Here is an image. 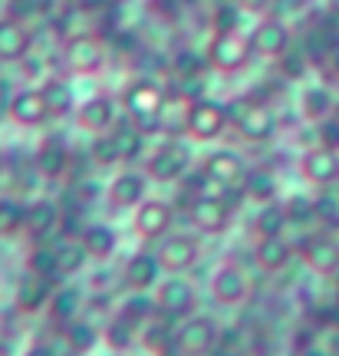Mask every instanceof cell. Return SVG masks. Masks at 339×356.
<instances>
[{
  "label": "cell",
  "instance_id": "29",
  "mask_svg": "<svg viewBox=\"0 0 339 356\" xmlns=\"http://www.w3.org/2000/svg\"><path fill=\"white\" fill-rule=\"evenodd\" d=\"M79 307H83V291L73 287V284H63V287L53 291V300L47 307V314H50L53 323H69V320L79 317Z\"/></svg>",
  "mask_w": 339,
  "mask_h": 356
},
{
  "label": "cell",
  "instance_id": "30",
  "mask_svg": "<svg viewBox=\"0 0 339 356\" xmlns=\"http://www.w3.org/2000/svg\"><path fill=\"white\" fill-rule=\"evenodd\" d=\"M43 99L50 109V119H66L69 113H76V92L66 79H47L43 83Z\"/></svg>",
  "mask_w": 339,
  "mask_h": 356
},
{
  "label": "cell",
  "instance_id": "53",
  "mask_svg": "<svg viewBox=\"0 0 339 356\" xmlns=\"http://www.w3.org/2000/svg\"><path fill=\"white\" fill-rule=\"evenodd\" d=\"M270 0H240V7H247V10H264Z\"/></svg>",
  "mask_w": 339,
  "mask_h": 356
},
{
  "label": "cell",
  "instance_id": "2",
  "mask_svg": "<svg viewBox=\"0 0 339 356\" xmlns=\"http://www.w3.org/2000/svg\"><path fill=\"white\" fill-rule=\"evenodd\" d=\"M221 346V330L211 317H185L178 320L172 353L175 356H208Z\"/></svg>",
  "mask_w": 339,
  "mask_h": 356
},
{
  "label": "cell",
  "instance_id": "50",
  "mask_svg": "<svg viewBox=\"0 0 339 356\" xmlns=\"http://www.w3.org/2000/svg\"><path fill=\"white\" fill-rule=\"evenodd\" d=\"M20 63H24V73H26V76H33V79H37L40 73H43V63H40V56H30V53H26L24 60H20Z\"/></svg>",
  "mask_w": 339,
  "mask_h": 356
},
{
  "label": "cell",
  "instance_id": "52",
  "mask_svg": "<svg viewBox=\"0 0 339 356\" xmlns=\"http://www.w3.org/2000/svg\"><path fill=\"white\" fill-rule=\"evenodd\" d=\"M300 356H336V350H329V346H323V343H306L300 350Z\"/></svg>",
  "mask_w": 339,
  "mask_h": 356
},
{
  "label": "cell",
  "instance_id": "8",
  "mask_svg": "<svg viewBox=\"0 0 339 356\" xmlns=\"http://www.w3.org/2000/svg\"><path fill=\"white\" fill-rule=\"evenodd\" d=\"M208 66H214L217 73H238L247 66L251 60V43L240 37V33H214L211 43H208Z\"/></svg>",
  "mask_w": 339,
  "mask_h": 356
},
{
  "label": "cell",
  "instance_id": "10",
  "mask_svg": "<svg viewBox=\"0 0 339 356\" xmlns=\"http://www.w3.org/2000/svg\"><path fill=\"white\" fill-rule=\"evenodd\" d=\"M231 208L224 204L221 195H198L188 202V221L198 234H224L231 228Z\"/></svg>",
  "mask_w": 339,
  "mask_h": 356
},
{
  "label": "cell",
  "instance_id": "45",
  "mask_svg": "<svg viewBox=\"0 0 339 356\" xmlns=\"http://www.w3.org/2000/svg\"><path fill=\"white\" fill-rule=\"evenodd\" d=\"M89 159L96 162V165H115L119 162V152H115V142L109 132H102L99 139H92L89 145Z\"/></svg>",
  "mask_w": 339,
  "mask_h": 356
},
{
  "label": "cell",
  "instance_id": "43",
  "mask_svg": "<svg viewBox=\"0 0 339 356\" xmlns=\"http://www.w3.org/2000/svg\"><path fill=\"white\" fill-rule=\"evenodd\" d=\"M276 63H280V76L283 79H303L306 66H310V56H306V50H287Z\"/></svg>",
  "mask_w": 339,
  "mask_h": 356
},
{
  "label": "cell",
  "instance_id": "5",
  "mask_svg": "<svg viewBox=\"0 0 339 356\" xmlns=\"http://www.w3.org/2000/svg\"><path fill=\"white\" fill-rule=\"evenodd\" d=\"M211 300L221 307H244L251 300V277L240 264H221L211 274Z\"/></svg>",
  "mask_w": 339,
  "mask_h": 356
},
{
  "label": "cell",
  "instance_id": "22",
  "mask_svg": "<svg viewBox=\"0 0 339 356\" xmlns=\"http://www.w3.org/2000/svg\"><path fill=\"white\" fill-rule=\"evenodd\" d=\"M73 165V155L60 139H47L40 142L37 155H33V172L40 178H63Z\"/></svg>",
  "mask_w": 339,
  "mask_h": 356
},
{
  "label": "cell",
  "instance_id": "25",
  "mask_svg": "<svg viewBox=\"0 0 339 356\" xmlns=\"http://www.w3.org/2000/svg\"><path fill=\"white\" fill-rule=\"evenodd\" d=\"M109 204L113 208H138L145 202V175L138 172H119V175L109 181Z\"/></svg>",
  "mask_w": 339,
  "mask_h": 356
},
{
  "label": "cell",
  "instance_id": "39",
  "mask_svg": "<svg viewBox=\"0 0 339 356\" xmlns=\"http://www.w3.org/2000/svg\"><path fill=\"white\" fill-rule=\"evenodd\" d=\"M26 225V204L17 202V198H0V234L10 238V234H20Z\"/></svg>",
  "mask_w": 339,
  "mask_h": 356
},
{
  "label": "cell",
  "instance_id": "7",
  "mask_svg": "<svg viewBox=\"0 0 339 356\" xmlns=\"http://www.w3.org/2000/svg\"><path fill=\"white\" fill-rule=\"evenodd\" d=\"M297 254L320 277L339 274V241L333 234H306V238H300L297 241Z\"/></svg>",
  "mask_w": 339,
  "mask_h": 356
},
{
  "label": "cell",
  "instance_id": "31",
  "mask_svg": "<svg viewBox=\"0 0 339 356\" xmlns=\"http://www.w3.org/2000/svg\"><path fill=\"white\" fill-rule=\"evenodd\" d=\"M135 340H138L135 323H129V320L119 317V314H113V317L106 320V327H102V343L109 346L113 353H129V350L135 346Z\"/></svg>",
  "mask_w": 339,
  "mask_h": 356
},
{
  "label": "cell",
  "instance_id": "26",
  "mask_svg": "<svg viewBox=\"0 0 339 356\" xmlns=\"http://www.w3.org/2000/svg\"><path fill=\"white\" fill-rule=\"evenodd\" d=\"M79 241H83V248L89 251L92 261H109V257L115 254V248H119V234H115V228H109L106 221H92V225L83 228Z\"/></svg>",
  "mask_w": 339,
  "mask_h": 356
},
{
  "label": "cell",
  "instance_id": "44",
  "mask_svg": "<svg viewBox=\"0 0 339 356\" xmlns=\"http://www.w3.org/2000/svg\"><path fill=\"white\" fill-rule=\"evenodd\" d=\"M175 73L178 79H185V76H204V70H208V56H198L195 50H181L175 56Z\"/></svg>",
  "mask_w": 339,
  "mask_h": 356
},
{
  "label": "cell",
  "instance_id": "6",
  "mask_svg": "<svg viewBox=\"0 0 339 356\" xmlns=\"http://www.w3.org/2000/svg\"><path fill=\"white\" fill-rule=\"evenodd\" d=\"M231 122V113H227L224 102L217 99H198L191 102V113H188V139L191 142H211L217 139L221 132Z\"/></svg>",
  "mask_w": 339,
  "mask_h": 356
},
{
  "label": "cell",
  "instance_id": "56",
  "mask_svg": "<svg viewBox=\"0 0 339 356\" xmlns=\"http://www.w3.org/2000/svg\"><path fill=\"white\" fill-rule=\"evenodd\" d=\"M333 119H336V122H339V99L333 102Z\"/></svg>",
  "mask_w": 339,
  "mask_h": 356
},
{
  "label": "cell",
  "instance_id": "35",
  "mask_svg": "<svg viewBox=\"0 0 339 356\" xmlns=\"http://www.w3.org/2000/svg\"><path fill=\"white\" fill-rule=\"evenodd\" d=\"M244 191H247V198L257 204H267L276 198V191H280V185H276V175L270 172V168H251L247 175H244Z\"/></svg>",
  "mask_w": 339,
  "mask_h": 356
},
{
  "label": "cell",
  "instance_id": "46",
  "mask_svg": "<svg viewBox=\"0 0 339 356\" xmlns=\"http://www.w3.org/2000/svg\"><path fill=\"white\" fill-rule=\"evenodd\" d=\"M316 136H320V145H326V149H336L339 152V122L333 119V115H326V119L316 122Z\"/></svg>",
  "mask_w": 339,
  "mask_h": 356
},
{
  "label": "cell",
  "instance_id": "15",
  "mask_svg": "<svg viewBox=\"0 0 339 356\" xmlns=\"http://www.w3.org/2000/svg\"><path fill=\"white\" fill-rule=\"evenodd\" d=\"M300 175L310 181V185H320L326 188L339 178V152L336 149H326V145H313L300 155Z\"/></svg>",
  "mask_w": 339,
  "mask_h": 356
},
{
  "label": "cell",
  "instance_id": "19",
  "mask_svg": "<svg viewBox=\"0 0 339 356\" xmlns=\"http://www.w3.org/2000/svg\"><path fill=\"white\" fill-rule=\"evenodd\" d=\"M201 172L211 178V185L224 188V185H238V181H244V175H247V162H244L238 152H231V149H217V152H211L208 159H204Z\"/></svg>",
  "mask_w": 339,
  "mask_h": 356
},
{
  "label": "cell",
  "instance_id": "41",
  "mask_svg": "<svg viewBox=\"0 0 339 356\" xmlns=\"http://www.w3.org/2000/svg\"><path fill=\"white\" fill-rule=\"evenodd\" d=\"M316 204V221L326 228H339V191H320L313 198Z\"/></svg>",
  "mask_w": 339,
  "mask_h": 356
},
{
  "label": "cell",
  "instance_id": "21",
  "mask_svg": "<svg viewBox=\"0 0 339 356\" xmlns=\"http://www.w3.org/2000/svg\"><path fill=\"white\" fill-rule=\"evenodd\" d=\"M188 113H191V102L181 96V92H165L162 102V113H158V132L168 136V139H181L188 136Z\"/></svg>",
  "mask_w": 339,
  "mask_h": 356
},
{
  "label": "cell",
  "instance_id": "38",
  "mask_svg": "<svg viewBox=\"0 0 339 356\" xmlns=\"http://www.w3.org/2000/svg\"><path fill=\"white\" fill-rule=\"evenodd\" d=\"M26 274H37V277H47V280L60 277V270H56V248L37 241V248L26 254Z\"/></svg>",
  "mask_w": 339,
  "mask_h": 356
},
{
  "label": "cell",
  "instance_id": "33",
  "mask_svg": "<svg viewBox=\"0 0 339 356\" xmlns=\"http://www.w3.org/2000/svg\"><path fill=\"white\" fill-rule=\"evenodd\" d=\"M287 228H290V221H287L283 204L267 202L257 208V215H254V234H257V238H283Z\"/></svg>",
  "mask_w": 339,
  "mask_h": 356
},
{
  "label": "cell",
  "instance_id": "60",
  "mask_svg": "<svg viewBox=\"0 0 339 356\" xmlns=\"http://www.w3.org/2000/svg\"><path fill=\"white\" fill-rule=\"evenodd\" d=\"M181 3H185V0H181ZM188 3H191V0H188Z\"/></svg>",
  "mask_w": 339,
  "mask_h": 356
},
{
  "label": "cell",
  "instance_id": "58",
  "mask_svg": "<svg viewBox=\"0 0 339 356\" xmlns=\"http://www.w3.org/2000/svg\"><path fill=\"white\" fill-rule=\"evenodd\" d=\"M257 356H267V353H257Z\"/></svg>",
  "mask_w": 339,
  "mask_h": 356
},
{
  "label": "cell",
  "instance_id": "24",
  "mask_svg": "<svg viewBox=\"0 0 339 356\" xmlns=\"http://www.w3.org/2000/svg\"><path fill=\"white\" fill-rule=\"evenodd\" d=\"M115 122V106L113 99H106V96H92L79 106V113H76V126L83 129V132H92V136H102V132H109Z\"/></svg>",
  "mask_w": 339,
  "mask_h": 356
},
{
  "label": "cell",
  "instance_id": "40",
  "mask_svg": "<svg viewBox=\"0 0 339 356\" xmlns=\"http://www.w3.org/2000/svg\"><path fill=\"white\" fill-rule=\"evenodd\" d=\"M283 211H287L290 225H310V221H316V204H313V198H306V195L287 198V202H283Z\"/></svg>",
  "mask_w": 339,
  "mask_h": 356
},
{
  "label": "cell",
  "instance_id": "55",
  "mask_svg": "<svg viewBox=\"0 0 339 356\" xmlns=\"http://www.w3.org/2000/svg\"><path fill=\"white\" fill-rule=\"evenodd\" d=\"M208 356H238V353H231V350H214V353H208Z\"/></svg>",
  "mask_w": 339,
  "mask_h": 356
},
{
  "label": "cell",
  "instance_id": "51",
  "mask_svg": "<svg viewBox=\"0 0 339 356\" xmlns=\"http://www.w3.org/2000/svg\"><path fill=\"white\" fill-rule=\"evenodd\" d=\"M155 3V10L165 13V17H178V7H181V0H151Z\"/></svg>",
  "mask_w": 339,
  "mask_h": 356
},
{
  "label": "cell",
  "instance_id": "1",
  "mask_svg": "<svg viewBox=\"0 0 339 356\" xmlns=\"http://www.w3.org/2000/svg\"><path fill=\"white\" fill-rule=\"evenodd\" d=\"M162 102H165L162 86L151 83V79H135V83H129L126 92H122V106H126V113H129V122H132L145 139L158 132Z\"/></svg>",
  "mask_w": 339,
  "mask_h": 356
},
{
  "label": "cell",
  "instance_id": "47",
  "mask_svg": "<svg viewBox=\"0 0 339 356\" xmlns=\"http://www.w3.org/2000/svg\"><path fill=\"white\" fill-rule=\"evenodd\" d=\"M175 92H181L188 102H198L204 99V76H185V79H178V89Z\"/></svg>",
  "mask_w": 339,
  "mask_h": 356
},
{
  "label": "cell",
  "instance_id": "12",
  "mask_svg": "<svg viewBox=\"0 0 339 356\" xmlns=\"http://www.w3.org/2000/svg\"><path fill=\"white\" fill-rule=\"evenodd\" d=\"M172 221H175L172 204H168V202H158V198H145V202L135 208L132 231H135L142 241H162L165 234L172 231Z\"/></svg>",
  "mask_w": 339,
  "mask_h": 356
},
{
  "label": "cell",
  "instance_id": "36",
  "mask_svg": "<svg viewBox=\"0 0 339 356\" xmlns=\"http://www.w3.org/2000/svg\"><path fill=\"white\" fill-rule=\"evenodd\" d=\"M109 136H113V142H115L119 162H135L138 155L145 152V136H142V132H138L132 122H122V126H115Z\"/></svg>",
  "mask_w": 339,
  "mask_h": 356
},
{
  "label": "cell",
  "instance_id": "42",
  "mask_svg": "<svg viewBox=\"0 0 339 356\" xmlns=\"http://www.w3.org/2000/svg\"><path fill=\"white\" fill-rule=\"evenodd\" d=\"M240 26V7L238 3H221L211 13V30L214 33H238Z\"/></svg>",
  "mask_w": 339,
  "mask_h": 356
},
{
  "label": "cell",
  "instance_id": "27",
  "mask_svg": "<svg viewBox=\"0 0 339 356\" xmlns=\"http://www.w3.org/2000/svg\"><path fill=\"white\" fill-rule=\"evenodd\" d=\"M26 53H30V33H26V26L20 20H0V60L3 63H17V60H24Z\"/></svg>",
  "mask_w": 339,
  "mask_h": 356
},
{
  "label": "cell",
  "instance_id": "16",
  "mask_svg": "<svg viewBox=\"0 0 339 356\" xmlns=\"http://www.w3.org/2000/svg\"><path fill=\"white\" fill-rule=\"evenodd\" d=\"M7 115L20 129H40L47 119H50V109H47V99H43V89H20L13 92L10 106H7Z\"/></svg>",
  "mask_w": 339,
  "mask_h": 356
},
{
  "label": "cell",
  "instance_id": "11",
  "mask_svg": "<svg viewBox=\"0 0 339 356\" xmlns=\"http://www.w3.org/2000/svg\"><path fill=\"white\" fill-rule=\"evenodd\" d=\"M155 254L162 261L165 270H172V274H181V270H188V267L198 264V257H201V241H198V234H165L162 244L155 248Z\"/></svg>",
  "mask_w": 339,
  "mask_h": 356
},
{
  "label": "cell",
  "instance_id": "34",
  "mask_svg": "<svg viewBox=\"0 0 339 356\" xmlns=\"http://www.w3.org/2000/svg\"><path fill=\"white\" fill-rule=\"evenodd\" d=\"M119 317H126L129 323H135V327H145L155 314H158V304H155V293H142V291H132L119 304V310H115Z\"/></svg>",
  "mask_w": 339,
  "mask_h": 356
},
{
  "label": "cell",
  "instance_id": "54",
  "mask_svg": "<svg viewBox=\"0 0 339 356\" xmlns=\"http://www.w3.org/2000/svg\"><path fill=\"white\" fill-rule=\"evenodd\" d=\"M329 63H333V73H336V76H339V47H336V50H333V56H329Z\"/></svg>",
  "mask_w": 339,
  "mask_h": 356
},
{
  "label": "cell",
  "instance_id": "28",
  "mask_svg": "<svg viewBox=\"0 0 339 356\" xmlns=\"http://www.w3.org/2000/svg\"><path fill=\"white\" fill-rule=\"evenodd\" d=\"M63 340L66 346L73 350V353L79 356H89L96 346L102 343V330L92 323V320H69V323H63Z\"/></svg>",
  "mask_w": 339,
  "mask_h": 356
},
{
  "label": "cell",
  "instance_id": "32",
  "mask_svg": "<svg viewBox=\"0 0 339 356\" xmlns=\"http://www.w3.org/2000/svg\"><path fill=\"white\" fill-rule=\"evenodd\" d=\"M89 261H92V257H89V251L83 248L79 238H69V241L56 244V270H60V277H76V274H83Z\"/></svg>",
  "mask_w": 339,
  "mask_h": 356
},
{
  "label": "cell",
  "instance_id": "20",
  "mask_svg": "<svg viewBox=\"0 0 339 356\" xmlns=\"http://www.w3.org/2000/svg\"><path fill=\"white\" fill-rule=\"evenodd\" d=\"M60 215H63V208L50 198H37V202L26 204V225H24V234L26 238H33V241H43V238H50L53 231L60 228Z\"/></svg>",
  "mask_w": 339,
  "mask_h": 356
},
{
  "label": "cell",
  "instance_id": "57",
  "mask_svg": "<svg viewBox=\"0 0 339 356\" xmlns=\"http://www.w3.org/2000/svg\"><path fill=\"white\" fill-rule=\"evenodd\" d=\"M3 168H7V162H3V155H0V175H3Z\"/></svg>",
  "mask_w": 339,
  "mask_h": 356
},
{
  "label": "cell",
  "instance_id": "49",
  "mask_svg": "<svg viewBox=\"0 0 339 356\" xmlns=\"http://www.w3.org/2000/svg\"><path fill=\"white\" fill-rule=\"evenodd\" d=\"M20 356H56V346L47 343V340H33V343H26V350Z\"/></svg>",
  "mask_w": 339,
  "mask_h": 356
},
{
  "label": "cell",
  "instance_id": "17",
  "mask_svg": "<svg viewBox=\"0 0 339 356\" xmlns=\"http://www.w3.org/2000/svg\"><path fill=\"white\" fill-rule=\"evenodd\" d=\"M247 43H251V53H257V56L280 60V56L290 50V30L283 26V20L267 17V20H261V24L254 26V33Z\"/></svg>",
  "mask_w": 339,
  "mask_h": 356
},
{
  "label": "cell",
  "instance_id": "18",
  "mask_svg": "<svg viewBox=\"0 0 339 356\" xmlns=\"http://www.w3.org/2000/svg\"><path fill=\"white\" fill-rule=\"evenodd\" d=\"M162 261L155 251H135V254L126 261V270H122V277H126V287L129 291H142L149 293L158 287V280H162Z\"/></svg>",
  "mask_w": 339,
  "mask_h": 356
},
{
  "label": "cell",
  "instance_id": "3",
  "mask_svg": "<svg viewBox=\"0 0 339 356\" xmlns=\"http://www.w3.org/2000/svg\"><path fill=\"white\" fill-rule=\"evenodd\" d=\"M227 113H231V119H234L238 132L247 142L274 139L276 119H274V113H270V106H267V102H257L254 96H247V99L231 102V106H227Z\"/></svg>",
  "mask_w": 339,
  "mask_h": 356
},
{
  "label": "cell",
  "instance_id": "48",
  "mask_svg": "<svg viewBox=\"0 0 339 356\" xmlns=\"http://www.w3.org/2000/svg\"><path fill=\"white\" fill-rule=\"evenodd\" d=\"M40 3H43V0H10V17L24 24L26 17H33V13L40 10Z\"/></svg>",
  "mask_w": 339,
  "mask_h": 356
},
{
  "label": "cell",
  "instance_id": "4",
  "mask_svg": "<svg viewBox=\"0 0 339 356\" xmlns=\"http://www.w3.org/2000/svg\"><path fill=\"white\" fill-rule=\"evenodd\" d=\"M185 172H191V152H188V145L178 139L162 142V145L151 149L149 159H145V175L155 178V181H162V185L181 181Z\"/></svg>",
  "mask_w": 339,
  "mask_h": 356
},
{
  "label": "cell",
  "instance_id": "13",
  "mask_svg": "<svg viewBox=\"0 0 339 356\" xmlns=\"http://www.w3.org/2000/svg\"><path fill=\"white\" fill-rule=\"evenodd\" d=\"M63 60L73 73H83V76H92L106 66V47H102L99 37H89V33H79V37H69L63 47Z\"/></svg>",
  "mask_w": 339,
  "mask_h": 356
},
{
  "label": "cell",
  "instance_id": "23",
  "mask_svg": "<svg viewBox=\"0 0 339 356\" xmlns=\"http://www.w3.org/2000/svg\"><path fill=\"white\" fill-rule=\"evenodd\" d=\"M293 261V244L287 238H257L254 244V264L264 274H280Z\"/></svg>",
  "mask_w": 339,
  "mask_h": 356
},
{
  "label": "cell",
  "instance_id": "14",
  "mask_svg": "<svg viewBox=\"0 0 339 356\" xmlns=\"http://www.w3.org/2000/svg\"><path fill=\"white\" fill-rule=\"evenodd\" d=\"M53 291H56V280L24 274V277L17 280V287H13V307H17V314L33 317L40 310H47L53 300Z\"/></svg>",
  "mask_w": 339,
  "mask_h": 356
},
{
  "label": "cell",
  "instance_id": "59",
  "mask_svg": "<svg viewBox=\"0 0 339 356\" xmlns=\"http://www.w3.org/2000/svg\"><path fill=\"white\" fill-rule=\"evenodd\" d=\"M69 356H79V353H69Z\"/></svg>",
  "mask_w": 339,
  "mask_h": 356
},
{
  "label": "cell",
  "instance_id": "37",
  "mask_svg": "<svg viewBox=\"0 0 339 356\" xmlns=\"http://www.w3.org/2000/svg\"><path fill=\"white\" fill-rule=\"evenodd\" d=\"M333 96H329L326 86H306L300 96V113L310 119V122H320V119H326L333 115Z\"/></svg>",
  "mask_w": 339,
  "mask_h": 356
},
{
  "label": "cell",
  "instance_id": "9",
  "mask_svg": "<svg viewBox=\"0 0 339 356\" xmlns=\"http://www.w3.org/2000/svg\"><path fill=\"white\" fill-rule=\"evenodd\" d=\"M155 304H158V310L168 314V317L185 320V317H191V310L198 304V291H195V284H191L188 277L172 274V277L158 280V287H155Z\"/></svg>",
  "mask_w": 339,
  "mask_h": 356
}]
</instances>
